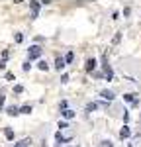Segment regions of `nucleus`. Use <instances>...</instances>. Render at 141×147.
Listing matches in <instances>:
<instances>
[{
    "label": "nucleus",
    "instance_id": "obj_1",
    "mask_svg": "<svg viewBox=\"0 0 141 147\" xmlns=\"http://www.w3.org/2000/svg\"><path fill=\"white\" fill-rule=\"evenodd\" d=\"M102 69H104V79L110 82V80H114V71L110 67V63H108V57H102Z\"/></svg>",
    "mask_w": 141,
    "mask_h": 147
},
{
    "label": "nucleus",
    "instance_id": "obj_2",
    "mask_svg": "<svg viewBox=\"0 0 141 147\" xmlns=\"http://www.w3.org/2000/svg\"><path fill=\"white\" fill-rule=\"evenodd\" d=\"M43 53V47L41 45H32L28 49V61H34V59H39Z\"/></svg>",
    "mask_w": 141,
    "mask_h": 147
},
{
    "label": "nucleus",
    "instance_id": "obj_3",
    "mask_svg": "<svg viewBox=\"0 0 141 147\" xmlns=\"http://www.w3.org/2000/svg\"><path fill=\"white\" fill-rule=\"evenodd\" d=\"M41 6H43V2H39V0H32V2H30L32 20H37V16H39V10H41Z\"/></svg>",
    "mask_w": 141,
    "mask_h": 147
},
{
    "label": "nucleus",
    "instance_id": "obj_4",
    "mask_svg": "<svg viewBox=\"0 0 141 147\" xmlns=\"http://www.w3.org/2000/svg\"><path fill=\"white\" fill-rule=\"evenodd\" d=\"M100 98H102V100H106V102H112L114 98H116V92L104 88V90H100Z\"/></svg>",
    "mask_w": 141,
    "mask_h": 147
},
{
    "label": "nucleus",
    "instance_id": "obj_5",
    "mask_svg": "<svg viewBox=\"0 0 141 147\" xmlns=\"http://www.w3.org/2000/svg\"><path fill=\"white\" fill-rule=\"evenodd\" d=\"M96 65H98V61H96L94 57H88V59H86V63H84V69H86V73H94Z\"/></svg>",
    "mask_w": 141,
    "mask_h": 147
},
{
    "label": "nucleus",
    "instance_id": "obj_6",
    "mask_svg": "<svg viewBox=\"0 0 141 147\" xmlns=\"http://www.w3.org/2000/svg\"><path fill=\"white\" fill-rule=\"evenodd\" d=\"M65 67H67V61H65V57L57 55V57H55V69H57L59 73H61V71H63Z\"/></svg>",
    "mask_w": 141,
    "mask_h": 147
},
{
    "label": "nucleus",
    "instance_id": "obj_7",
    "mask_svg": "<svg viewBox=\"0 0 141 147\" xmlns=\"http://www.w3.org/2000/svg\"><path fill=\"white\" fill-rule=\"evenodd\" d=\"M55 139H57V143H67V141L73 139V136H63L61 131H57V134H55Z\"/></svg>",
    "mask_w": 141,
    "mask_h": 147
},
{
    "label": "nucleus",
    "instance_id": "obj_8",
    "mask_svg": "<svg viewBox=\"0 0 141 147\" xmlns=\"http://www.w3.org/2000/svg\"><path fill=\"white\" fill-rule=\"evenodd\" d=\"M120 137H122V139H128V137H131V127H129V125H124V127L120 129Z\"/></svg>",
    "mask_w": 141,
    "mask_h": 147
},
{
    "label": "nucleus",
    "instance_id": "obj_9",
    "mask_svg": "<svg viewBox=\"0 0 141 147\" xmlns=\"http://www.w3.org/2000/svg\"><path fill=\"white\" fill-rule=\"evenodd\" d=\"M6 114H8V116H14V118H16V116H20V108L12 104V106H8V108H6Z\"/></svg>",
    "mask_w": 141,
    "mask_h": 147
},
{
    "label": "nucleus",
    "instance_id": "obj_10",
    "mask_svg": "<svg viewBox=\"0 0 141 147\" xmlns=\"http://www.w3.org/2000/svg\"><path fill=\"white\" fill-rule=\"evenodd\" d=\"M61 116H63L65 120H73V118L77 116V112H75V110H70V108H67V110H63V112H61Z\"/></svg>",
    "mask_w": 141,
    "mask_h": 147
},
{
    "label": "nucleus",
    "instance_id": "obj_11",
    "mask_svg": "<svg viewBox=\"0 0 141 147\" xmlns=\"http://www.w3.org/2000/svg\"><path fill=\"white\" fill-rule=\"evenodd\" d=\"M32 112H34V106L32 104H23L22 108H20V114H26V116H30Z\"/></svg>",
    "mask_w": 141,
    "mask_h": 147
},
{
    "label": "nucleus",
    "instance_id": "obj_12",
    "mask_svg": "<svg viewBox=\"0 0 141 147\" xmlns=\"http://www.w3.org/2000/svg\"><path fill=\"white\" fill-rule=\"evenodd\" d=\"M4 136H6V139H8V141H14L16 134H14V129H12V127H4Z\"/></svg>",
    "mask_w": 141,
    "mask_h": 147
},
{
    "label": "nucleus",
    "instance_id": "obj_13",
    "mask_svg": "<svg viewBox=\"0 0 141 147\" xmlns=\"http://www.w3.org/2000/svg\"><path fill=\"white\" fill-rule=\"evenodd\" d=\"M98 108H100L98 102H88V104H86V112H96Z\"/></svg>",
    "mask_w": 141,
    "mask_h": 147
},
{
    "label": "nucleus",
    "instance_id": "obj_14",
    "mask_svg": "<svg viewBox=\"0 0 141 147\" xmlns=\"http://www.w3.org/2000/svg\"><path fill=\"white\" fill-rule=\"evenodd\" d=\"M16 145H20V147H28V145H32V137H23L22 141H18Z\"/></svg>",
    "mask_w": 141,
    "mask_h": 147
},
{
    "label": "nucleus",
    "instance_id": "obj_15",
    "mask_svg": "<svg viewBox=\"0 0 141 147\" xmlns=\"http://www.w3.org/2000/svg\"><path fill=\"white\" fill-rule=\"evenodd\" d=\"M14 41H16V43H22L23 41V34L22 32H16V34H14Z\"/></svg>",
    "mask_w": 141,
    "mask_h": 147
},
{
    "label": "nucleus",
    "instance_id": "obj_16",
    "mask_svg": "<svg viewBox=\"0 0 141 147\" xmlns=\"http://www.w3.org/2000/svg\"><path fill=\"white\" fill-rule=\"evenodd\" d=\"M37 69H39V71H47V69H49V65H47V61H43V59H41V61L37 63Z\"/></svg>",
    "mask_w": 141,
    "mask_h": 147
},
{
    "label": "nucleus",
    "instance_id": "obj_17",
    "mask_svg": "<svg viewBox=\"0 0 141 147\" xmlns=\"http://www.w3.org/2000/svg\"><path fill=\"white\" fill-rule=\"evenodd\" d=\"M23 92V84H14V94H22Z\"/></svg>",
    "mask_w": 141,
    "mask_h": 147
},
{
    "label": "nucleus",
    "instance_id": "obj_18",
    "mask_svg": "<svg viewBox=\"0 0 141 147\" xmlns=\"http://www.w3.org/2000/svg\"><path fill=\"white\" fill-rule=\"evenodd\" d=\"M98 147H114V143L110 141V139H104V141H100V145Z\"/></svg>",
    "mask_w": 141,
    "mask_h": 147
},
{
    "label": "nucleus",
    "instance_id": "obj_19",
    "mask_svg": "<svg viewBox=\"0 0 141 147\" xmlns=\"http://www.w3.org/2000/svg\"><path fill=\"white\" fill-rule=\"evenodd\" d=\"M22 69L28 73V71H32V61H23V65H22Z\"/></svg>",
    "mask_w": 141,
    "mask_h": 147
},
{
    "label": "nucleus",
    "instance_id": "obj_20",
    "mask_svg": "<svg viewBox=\"0 0 141 147\" xmlns=\"http://www.w3.org/2000/svg\"><path fill=\"white\" fill-rule=\"evenodd\" d=\"M73 59H75V53H73V51H69V53L65 55V61H67V63H73Z\"/></svg>",
    "mask_w": 141,
    "mask_h": 147
},
{
    "label": "nucleus",
    "instance_id": "obj_21",
    "mask_svg": "<svg viewBox=\"0 0 141 147\" xmlns=\"http://www.w3.org/2000/svg\"><path fill=\"white\" fill-rule=\"evenodd\" d=\"M120 39H122V34L117 32V34L114 35V39H112V43H114V45H117V43H120Z\"/></svg>",
    "mask_w": 141,
    "mask_h": 147
},
{
    "label": "nucleus",
    "instance_id": "obj_22",
    "mask_svg": "<svg viewBox=\"0 0 141 147\" xmlns=\"http://www.w3.org/2000/svg\"><path fill=\"white\" fill-rule=\"evenodd\" d=\"M67 127H69L67 122H59V131H63V129H67Z\"/></svg>",
    "mask_w": 141,
    "mask_h": 147
},
{
    "label": "nucleus",
    "instance_id": "obj_23",
    "mask_svg": "<svg viewBox=\"0 0 141 147\" xmlns=\"http://www.w3.org/2000/svg\"><path fill=\"white\" fill-rule=\"evenodd\" d=\"M129 14H131V8H129V6H126V8H124V18H128Z\"/></svg>",
    "mask_w": 141,
    "mask_h": 147
},
{
    "label": "nucleus",
    "instance_id": "obj_24",
    "mask_svg": "<svg viewBox=\"0 0 141 147\" xmlns=\"http://www.w3.org/2000/svg\"><path fill=\"white\" fill-rule=\"evenodd\" d=\"M4 100H6V96L0 92V112H2V106H4Z\"/></svg>",
    "mask_w": 141,
    "mask_h": 147
},
{
    "label": "nucleus",
    "instance_id": "obj_25",
    "mask_svg": "<svg viewBox=\"0 0 141 147\" xmlns=\"http://www.w3.org/2000/svg\"><path fill=\"white\" fill-rule=\"evenodd\" d=\"M6 80H16V77H14V73H6Z\"/></svg>",
    "mask_w": 141,
    "mask_h": 147
},
{
    "label": "nucleus",
    "instance_id": "obj_26",
    "mask_svg": "<svg viewBox=\"0 0 141 147\" xmlns=\"http://www.w3.org/2000/svg\"><path fill=\"white\" fill-rule=\"evenodd\" d=\"M124 122H126V125H128V122H129V112H126V110H124Z\"/></svg>",
    "mask_w": 141,
    "mask_h": 147
},
{
    "label": "nucleus",
    "instance_id": "obj_27",
    "mask_svg": "<svg viewBox=\"0 0 141 147\" xmlns=\"http://www.w3.org/2000/svg\"><path fill=\"white\" fill-rule=\"evenodd\" d=\"M67 108H69V102L63 100V102H61V110H67Z\"/></svg>",
    "mask_w": 141,
    "mask_h": 147
},
{
    "label": "nucleus",
    "instance_id": "obj_28",
    "mask_svg": "<svg viewBox=\"0 0 141 147\" xmlns=\"http://www.w3.org/2000/svg\"><path fill=\"white\" fill-rule=\"evenodd\" d=\"M120 18V12H112V20H117Z\"/></svg>",
    "mask_w": 141,
    "mask_h": 147
},
{
    "label": "nucleus",
    "instance_id": "obj_29",
    "mask_svg": "<svg viewBox=\"0 0 141 147\" xmlns=\"http://www.w3.org/2000/svg\"><path fill=\"white\" fill-rule=\"evenodd\" d=\"M61 82H69V75H63L61 77Z\"/></svg>",
    "mask_w": 141,
    "mask_h": 147
},
{
    "label": "nucleus",
    "instance_id": "obj_30",
    "mask_svg": "<svg viewBox=\"0 0 141 147\" xmlns=\"http://www.w3.org/2000/svg\"><path fill=\"white\" fill-rule=\"evenodd\" d=\"M6 63H8V61H2V59H0V69H6Z\"/></svg>",
    "mask_w": 141,
    "mask_h": 147
},
{
    "label": "nucleus",
    "instance_id": "obj_31",
    "mask_svg": "<svg viewBox=\"0 0 141 147\" xmlns=\"http://www.w3.org/2000/svg\"><path fill=\"white\" fill-rule=\"evenodd\" d=\"M128 147H133V143H129V145H128Z\"/></svg>",
    "mask_w": 141,
    "mask_h": 147
},
{
    "label": "nucleus",
    "instance_id": "obj_32",
    "mask_svg": "<svg viewBox=\"0 0 141 147\" xmlns=\"http://www.w3.org/2000/svg\"><path fill=\"white\" fill-rule=\"evenodd\" d=\"M14 147H20V145H16V143H14Z\"/></svg>",
    "mask_w": 141,
    "mask_h": 147
},
{
    "label": "nucleus",
    "instance_id": "obj_33",
    "mask_svg": "<svg viewBox=\"0 0 141 147\" xmlns=\"http://www.w3.org/2000/svg\"><path fill=\"white\" fill-rule=\"evenodd\" d=\"M70 147H79V145H70Z\"/></svg>",
    "mask_w": 141,
    "mask_h": 147
}]
</instances>
